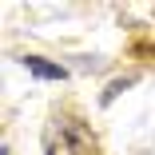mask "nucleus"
Segmentation results:
<instances>
[{"instance_id":"obj_1","label":"nucleus","mask_w":155,"mask_h":155,"mask_svg":"<svg viewBox=\"0 0 155 155\" xmlns=\"http://www.w3.org/2000/svg\"><path fill=\"white\" fill-rule=\"evenodd\" d=\"M44 155H96V135L76 111H56L44 123Z\"/></svg>"},{"instance_id":"obj_2","label":"nucleus","mask_w":155,"mask_h":155,"mask_svg":"<svg viewBox=\"0 0 155 155\" xmlns=\"http://www.w3.org/2000/svg\"><path fill=\"white\" fill-rule=\"evenodd\" d=\"M24 68L32 72L36 80H56V84H64V80H68V68L48 64V60H40V56H24Z\"/></svg>"}]
</instances>
